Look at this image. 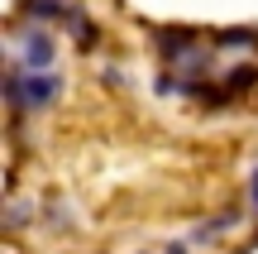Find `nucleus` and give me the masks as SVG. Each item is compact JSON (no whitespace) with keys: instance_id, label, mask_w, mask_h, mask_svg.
<instances>
[{"instance_id":"nucleus-1","label":"nucleus","mask_w":258,"mask_h":254,"mask_svg":"<svg viewBox=\"0 0 258 254\" xmlns=\"http://www.w3.org/2000/svg\"><path fill=\"white\" fill-rule=\"evenodd\" d=\"M57 91H62V82L53 72H24L19 67V106L15 111H48L57 101Z\"/></svg>"},{"instance_id":"nucleus-4","label":"nucleus","mask_w":258,"mask_h":254,"mask_svg":"<svg viewBox=\"0 0 258 254\" xmlns=\"http://www.w3.org/2000/svg\"><path fill=\"white\" fill-rule=\"evenodd\" d=\"M249 192H253V207H258V173H253V182H249Z\"/></svg>"},{"instance_id":"nucleus-2","label":"nucleus","mask_w":258,"mask_h":254,"mask_svg":"<svg viewBox=\"0 0 258 254\" xmlns=\"http://www.w3.org/2000/svg\"><path fill=\"white\" fill-rule=\"evenodd\" d=\"M15 63L24 67V72H48V67H53V38H48L43 29H29Z\"/></svg>"},{"instance_id":"nucleus-3","label":"nucleus","mask_w":258,"mask_h":254,"mask_svg":"<svg viewBox=\"0 0 258 254\" xmlns=\"http://www.w3.org/2000/svg\"><path fill=\"white\" fill-rule=\"evenodd\" d=\"M67 24H72V34H77V38H82V48H86V43H96V29L86 24V15H72Z\"/></svg>"}]
</instances>
